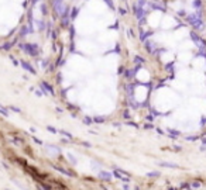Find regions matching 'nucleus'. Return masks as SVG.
Returning a JSON list of instances; mask_svg holds the SVG:
<instances>
[{
    "label": "nucleus",
    "instance_id": "14",
    "mask_svg": "<svg viewBox=\"0 0 206 190\" xmlns=\"http://www.w3.org/2000/svg\"><path fill=\"white\" fill-rule=\"evenodd\" d=\"M148 176H160V173L158 172H151V173H147Z\"/></svg>",
    "mask_w": 206,
    "mask_h": 190
},
{
    "label": "nucleus",
    "instance_id": "3",
    "mask_svg": "<svg viewBox=\"0 0 206 190\" xmlns=\"http://www.w3.org/2000/svg\"><path fill=\"white\" fill-rule=\"evenodd\" d=\"M21 66L26 69V71H28L30 73H33V75H36V69H33V66L28 64V62H24V61H21Z\"/></svg>",
    "mask_w": 206,
    "mask_h": 190
},
{
    "label": "nucleus",
    "instance_id": "16",
    "mask_svg": "<svg viewBox=\"0 0 206 190\" xmlns=\"http://www.w3.org/2000/svg\"><path fill=\"white\" fill-rule=\"evenodd\" d=\"M33 140H34V141H36V142H37V144H43V142H41V141H40V140H38V138H36V137H33Z\"/></svg>",
    "mask_w": 206,
    "mask_h": 190
},
{
    "label": "nucleus",
    "instance_id": "11",
    "mask_svg": "<svg viewBox=\"0 0 206 190\" xmlns=\"http://www.w3.org/2000/svg\"><path fill=\"white\" fill-rule=\"evenodd\" d=\"M9 109L11 110V111H16V113H21V110H20L19 107H16V106H10Z\"/></svg>",
    "mask_w": 206,
    "mask_h": 190
},
{
    "label": "nucleus",
    "instance_id": "6",
    "mask_svg": "<svg viewBox=\"0 0 206 190\" xmlns=\"http://www.w3.org/2000/svg\"><path fill=\"white\" fill-rule=\"evenodd\" d=\"M0 114H2V116H4V117H9V111H7V109H4V107H2V106H0Z\"/></svg>",
    "mask_w": 206,
    "mask_h": 190
},
{
    "label": "nucleus",
    "instance_id": "15",
    "mask_svg": "<svg viewBox=\"0 0 206 190\" xmlns=\"http://www.w3.org/2000/svg\"><path fill=\"white\" fill-rule=\"evenodd\" d=\"M81 144H82V145H85L86 148H90V144H89V142H85V141H82Z\"/></svg>",
    "mask_w": 206,
    "mask_h": 190
},
{
    "label": "nucleus",
    "instance_id": "8",
    "mask_svg": "<svg viewBox=\"0 0 206 190\" xmlns=\"http://www.w3.org/2000/svg\"><path fill=\"white\" fill-rule=\"evenodd\" d=\"M100 178H104L106 180H110V175L106 173V172H100Z\"/></svg>",
    "mask_w": 206,
    "mask_h": 190
},
{
    "label": "nucleus",
    "instance_id": "1",
    "mask_svg": "<svg viewBox=\"0 0 206 190\" xmlns=\"http://www.w3.org/2000/svg\"><path fill=\"white\" fill-rule=\"evenodd\" d=\"M113 176L117 179H120V180L123 182H128L130 180V175L126 173L124 170H121V169H116V170H113Z\"/></svg>",
    "mask_w": 206,
    "mask_h": 190
},
{
    "label": "nucleus",
    "instance_id": "10",
    "mask_svg": "<svg viewBox=\"0 0 206 190\" xmlns=\"http://www.w3.org/2000/svg\"><path fill=\"white\" fill-rule=\"evenodd\" d=\"M93 120H95L96 123H103V121H104V117H102V116H97V117H95Z\"/></svg>",
    "mask_w": 206,
    "mask_h": 190
},
{
    "label": "nucleus",
    "instance_id": "9",
    "mask_svg": "<svg viewBox=\"0 0 206 190\" xmlns=\"http://www.w3.org/2000/svg\"><path fill=\"white\" fill-rule=\"evenodd\" d=\"M168 134H169V137H172V138H176L178 137V132H176V131H174V130H168Z\"/></svg>",
    "mask_w": 206,
    "mask_h": 190
},
{
    "label": "nucleus",
    "instance_id": "13",
    "mask_svg": "<svg viewBox=\"0 0 206 190\" xmlns=\"http://www.w3.org/2000/svg\"><path fill=\"white\" fill-rule=\"evenodd\" d=\"M92 121H93V120L90 118V117H86V118H85V123L88 124V125H89V123H92Z\"/></svg>",
    "mask_w": 206,
    "mask_h": 190
},
{
    "label": "nucleus",
    "instance_id": "5",
    "mask_svg": "<svg viewBox=\"0 0 206 190\" xmlns=\"http://www.w3.org/2000/svg\"><path fill=\"white\" fill-rule=\"evenodd\" d=\"M55 169V170H58V172H61V173H64V175H66V176H74V173H72L71 170H65L64 168H59V166H52Z\"/></svg>",
    "mask_w": 206,
    "mask_h": 190
},
{
    "label": "nucleus",
    "instance_id": "12",
    "mask_svg": "<svg viewBox=\"0 0 206 190\" xmlns=\"http://www.w3.org/2000/svg\"><path fill=\"white\" fill-rule=\"evenodd\" d=\"M47 130H48V131H51V132H55V134H57V132H58V130H55V128H52V127H47Z\"/></svg>",
    "mask_w": 206,
    "mask_h": 190
},
{
    "label": "nucleus",
    "instance_id": "2",
    "mask_svg": "<svg viewBox=\"0 0 206 190\" xmlns=\"http://www.w3.org/2000/svg\"><path fill=\"white\" fill-rule=\"evenodd\" d=\"M41 87L44 89V93H50V94H54V89H52V86L51 85H48L47 82H43V83H41Z\"/></svg>",
    "mask_w": 206,
    "mask_h": 190
},
{
    "label": "nucleus",
    "instance_id": "7",
    "mask_svg": "<svg viewBox=\"0 0 206 190\" xmlns=\"http://www.w3.org/2000/svg\"><path fill=\"white\" fill-rule=\"evenodd\" d=\"M58 132H61V134H64V135L66 137V138H69V140H72V134L71 132H66V131H64V130H59Z\"/></svg>",
    "mask_w": 206,
    "mask_h": 190
},
{
    "label": "nucleus",
    "instance_id": "4",
    "mask_svg": "<svg viewBox=\"0 0 206 190\" xmlns=\"http://www.w3.org/2000/svg\"><path fill=\"white\" fill-rule=\"evenodd\" d=\"M160 166H162V168H172V169H178L179 168V165H176V163H172V162H160Z\"/></svg>",
    "mask_w": 206,
    "mask_h": 190
}]
</instances>
